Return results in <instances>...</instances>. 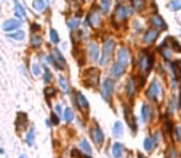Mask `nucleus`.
<instances>
[{"instance_id":"1","label":"nucleus","mask_w":181,"mask_h":158,"mask_svg":"<svg viewBox=\"0 0 181 158\" xmlns=\"http://www.w3.org/2000/svg\"><path fill=\"white\" fill-rule=\"evenodd\" d=\"M132 14H133V9L131 6L125 5V4L117 5V7L115 10V14H113V22L115 24H121L122 21H125Z\"/></svg>"},{"instance_id":"2","label":"nucleus","mask_w":181,"mask_h":158,"mask_svg":"<svg viewBox=\"0 0 181 158\" xmlns=\"http://www.w3.org/2000/svg\"><path fill=\"white\" fill-rule=\"evenodd\" d=\"M100 70L96 68H89L84 73V84L86 87H96L99 84Z\"/></svg>"},{"instance_id":"3","label":"nucleus","mask_w":181,"mask_h":158,"mask_svg":"<svg viewBox=\"0 0 181 158\" xmlns=\"http://www.w3.org/2000/svg\"><path fill=\"white\" fill-rule=\"evenodd\" d=\"M138 64H139V70L142 72L144 76H147L153 66V56L149 55L148 52H143V53L139 56Z\"/></svg>"},{"instance_id":"4","label":"nucleus","mask_w":181,"mask_h":158,"mask_svg":"<svg viewBox=\"0 0 181 158\" xmlns=\"http://www.w3.org/2000/svg\"><path fill=\"white\" fill-rule=\"evenodd\" d=\"M113 48H115V41L112 38L106 40L104 43V48H102V56H101V59H100V64L101 66L107 64L108 61L111 59Z\"/></svg>"},{"instance_id":"5","label":"nucleus","mask_w":181,"mask_h":158,"mask_svg":"<svg viewBox=\"0 0 181 158\" xmlns=\"http://www.w3.org/2000/svg\"><path fill=\"white\" fill-rule=\"evenodd\" d=\"M160 94H162V87H160V84L158 80H153L150 83V85L147 90V97L150 99V100H158V98L160 97Z\"/></svg>"},{"instance_id":"6","label":"nucleus","mask_w":181,"mask_h":158,"mask_svg":"<svg viewBox=\"0 0 181 158\" xmlns=\"http://www.w3.org/2000/svg\"><path fill=\"white\" fill-rule=\"evenodd\" d=\"M113 80L112 79H105L102 83V87H101V95L106 101H110V98L112 95V91H113Z\"/></svg>"},{"instance_id":"7","label":"nucleus","mask_w":181,"mask_h":158,"mask_svg":"<svg viewBox=\"0 0 181 158\" xmlns=\"http://www.w3.org/2000/svg\"><path fill=\"white\" fill-rule=\"evenodd\" d=\"M53 56H54V58H53V57H47L48 62H49V63H53V64H54L57 68H59V69L64 68V66H65V59H64V57L62 56V53H60L58 49H54Z\"/></svg>"},{"instance_id":"8","label":"nucleus","mask_w":181,"mask_h":158,"mask_svg":"<svg viewBox=\"0 0 181 158\" xmlns=\"http://www.w3.org/2000/svg\"><path fill=\"white\" fill-rule=\"evenodd\" d=\"M129 59H131V55H129V51L126 48V47H122L119 48L118 52H117V62L121 63L122 66L127 67L128 63H129Z\"/></svg>"},{"instance_id":"9","label":"nucleus","mask_w":181,"mask_h":158,"mask_svg":"<svg viewBox=\"0 0 181 158\" xmlns=\"http://www.w3.org/2000/svg\"><path fill=\"white\" fill-rule=\"evenodd\" d=\"M90 135H91V139L95 142L96 146H101L104 142V132L101 131V129L99 126H94L90 131Z\"/></svg>"},{"instance_id":"10","label":"nucleus","mask_w":181,"mask_h":158,"mask_svg":"<svg viewBox=\"0 0 181 158\" xmlns=\"http://www.w3.org/2000/svg\"><path fill=\"white\" fill-rule=\"evenodd\" d=\"M158 35H159V31H158V30L149 28V30L147 31V32H145V35H144L143 40H144L145 43H148V45H152V43H154V41L157 40Z\"/></svg>"},{"instance_id":"11","label":"nucleus","mask_w":181,"mask_h":158,"mask_svg":"<svg viewBox=\"0 0 181 158\" xmlns=\"http://www.w3.org/2000/svg\"><path fill=\"white\" fill-rule=\"evenodd\" d=\"M21 26V21H17V20H7L5 21V22L3 24V30L6 31V32H9V31H13V30H16L17 27Z\"/></svg>"},{"instance_id":"12","label":"nucleus","mask_w":181,"mask_h":158,"mask_svg":"<svg viewBox=\"0 0 181 158\" xmlns=\"http://www.w3.org/2000/svg\"><path fill=\"white\" fill-rule=\"evenodd\" d=\"M150 24H152L154 27H157L158 30H165L166 28L165 21L163 20L162 16H159V15H155L153 17H150Z\"/></svg>"},{"instance_id":"13","label":"nucleus","mask_w":181,"mask_h":158,"mask_svg":"<svg viewBox=\"0 0 181 158\" xmlns=\"http://www.w3.org/2000/svg\"><path fill=\"white\" fill-rule=\"evenodd\" d=\"M125 70H126V67L122 66L121 63L116 62L115 64L112 66V68H111V74H112L113 77H116V78H119V77L125 73Z\"/></svg>"},{"instance_id":"14","label":"nucleus","mask_w":181,"mask_h":158,"mask_svg":"<svg viewBox=\"0 0 181 158\" xmlns=\"http://www.w3.org/2000/svg\"><path fill=\"white\" fill-rule=\"evenodd\" d=\"M88 22H89L90 26L97 27L100 25V22H101V19H100L99 13H91V14H90L88 16Z\"/></svg>"},{"instance_id":"15","label":"nucleus","mask_w":181,"mask_h":158,"mask_svg":"<svg viewBox=\"0 0 181 158\" xmlns=\"http://www.w3.org/2000/svg\"><path fill=\"white\" fill-rule=\"evenodd\" d=\"M76 101H78V105H79L80 109L88 111V109H89V103H88L86 98L83 95L82 93H76Z\"/></svg>"},{"instance_id":"16","label":"nucleus","mask_w":181,"mask_h":158,"mask_svg":"<svg viewBox=\"0 0 181 158\" xmlns=\"http://www.w3.org/2000/svg\"><path fill=\"white\" fill-rule=\"evenodd\" d=\"M89 56L91 61H97L99 59V47L96 43H89Z\"/></svg>"},{"instance_id":"17","label":"nucleus","mask_w":181,"mask_h":158,"mask_svg":"<svg viewBox=\"0 0 181 158\" xmlns=\"http://www.w3.org/2000/svg\"><path fill=\"white\" fill-rule=\"evenodd\" d=\"M126 91H127V95L129 98H132L134 95V91H136V85H134V80L131 78L128 79L127 84H126Z\"/></svg>"},{"instance_id":"18","label":"nucleus","mask_w":181,"mask_h":158,"mask_svg":"<svg viewBox=\"0 0 181 158\" xmlns=\"http://www.w3.org/2000/svg\"><path fill=\"white\" fill-rule=\"evenodd\" d=\"M132 3V7L137 11H143L145 7V0H131Z\"/></svg>"},{"instance_id":"19","label":"nucleus","mask_w":181,"mask_h":158,"mask_svg":"<svg viewBox=\"0 0 181 158\" xmlns=\"http://www.w3.org/2000/svg\"><path fill=\"white\" fill-rule=\"evenodd\" d=\"M123 135V126L121 121H116L113 125V136L115 137H121Z\"/></svg>"},{"instance_id":"20","label":"nucleus","mask_w":181,"mask_h":158,"mask_svg":"<svg viewBox=\"0 0 181 158\" xmlns=\"http://www.w3.org/2000/svg\"><path fill=\"white\" fill-rule=\"evenodd\" d=\"M122 152H123V146L121 145L119 142H116L113 146H112V153L116 158H119L122 156Z\"/></svg>"},{"instance_id":"21","label":"nucleus","mask_w":181,"mask_h":158,"mask_svg":"<svg viewBox=\"0 0 181 158\" xmlns=\"http://www.w3.org/2000/svg\"><path fill=\"white\" fill-rule=\"evenodd\" d=\"M165 42H166V43H169V47L171 48V49H174V51H176V52H181V46L177 43V42H176L174 38L168 37V38L165 40Z\"/></svg>"},{"instance_id":"22","label":"nucleus","mask_w":181,"mask_h":158,"mask_svg":"<svg viewBox=\"0 0 181 158\" xmlns=\"http://www.w3.org/2000/svg\"><path fill=\"white\" fill-rule=\"evenodd\" d=\"M155 146H157V143H155V141H154L153 137H147V139L144 140V148H145L148 152L153 151V148H154Z\"/></svg>"},{"instance_id":"23","label":"nucleus","mask_w":181,"mask_h":158,"mask_svg":"<svg viewBox=\"0 0 181 158\" xmlns=\"http://www.w3.org/2000/svg\"><path fill=\"white\" fill-rule=\"evenodd\" d=\"M140 114H142V121L143 122H147L149 116H150V109L147 104H143V106H142V111H140Z\"/></svg>"},{"instance_id":"24","label":"nucleus","mask_w":181,"mask_h":158,"mask_svg":"<svg viewBox=\"0 0 181 158\" xmlns=\"http://www.w3.org/2000/svg\"><path fill=\"white\" fill-rule=\"evenodd\" d=\"M32 6L35 10H37V11H42L46 7V3H45V0H35Z\"/></svg>"},{"instance_id":"25","label":"nucleus","mask_w":181,"mask_h":158,"mask_svg":"<svg viewBox=\"0 0 181 158\" xmlns=\"http://www.w3.org/2000/svg\"><path fill=\"white\" fill-rule=\"evenodd\" d=\"M59 85H60V88H62V90H63L64 93H68V91H69V84H68V80H67L63 76L59 77Z\"/></svg>"},{"instance_id":"26","label":"nucleus","mask_w":181,"mask_h":158,"mask_svg":"<svg viewBox=\"0 0 181 158\" xmlns=\"http://www.w3.org/2000/svg\"><path fill=\"white\" fill-rule=\"evenodd\" d=\"M33 141H35V129L32 127L27 132V136H26V142L28 146H32L33 145Z\"/></svg>"},{"instance_id":"27","label":"nucleus","mask_w":181,"mask_h":158,"mask_svg":"<svg viewBox=\"0 0 181 158\" xmlns=\"http://www.w3.org/2000/svg\"><path fill=\"white\" fill-rule=\"evenodd\" d=\"M15 9H16V13H15V14H16V16H17V17H22V16H25V15H26L24 7H22L21 5H20V3L17 1V0L15 1Z\"/></svg>"},{"instance_id":"28","label":"nucleus","mask_w":181,"mask_h":158,"mask_svg":"<svg viewBox=\"0 0 181 158\" xmlns=\"http://www.w3.org/2000/svg\"><path fill=\"white\" fill-rule=\"evenodd\" d=\"M80 148H82L85 153H88V154L91 153V147H90V145H89V142L86 140H82V141H80Z\"/></svg>"},{"instance_id":"29","label":"nucleus","mask_w":181,"mask_h":158,"mask_svg":"<svg viewBox=\"0 0 181 158\" xmlns=\"http://www.w3.org/2000/svg\"><path fill=\"white\" fill-rule=\"evenodd\" d=\"M100 6H101L102 13L107 14L108 10H110V6H111V1H110V0H101V1H100Z\"/></svg>"},{"instance_id":"30","label":"nucleus","mask_w":181,"mask_h":158,"mask_svg":"<svg viewBox=\"0 0 181 158\" xmlns=\"http://www.w3.org/2000/svg\"><path fill=\"white\" fill-rule=\"evenodd\" d=\"M73 119H74V114H73L72 109L67 108V109L64 110V120H65L67 122H72Z\"/></svg>"},{"instance_id":"31","label":"nucleus","mask_w":181,"mask_h":158,"mask_svg":"<svg viewBox=\"0 0 181 158\" xmlns=\"http://www.w3.org/2000/svg\"><path fill=\"white\" fill-rule=\"evenodd\" d=\"M9 37H11V38H14V40L21 41V40L25 38V32H24V31H21V30H17L16 32H14V34H11V35H9Z\"/></svg>"},{"instance_id":"32","label":"nucleus","mask_w":181,"mask_h":158,"mask_svg":"<svg viewBox=\"0 0 181 158\" xmlns=\"http://www.w3.org/2000/svg\"><path fill=\"white\" fill-rule=\"evenodd\" d=\"M162 53H163V56H164V58L165 59H171V48L170 47H165V46H163L162 45Z\"/></svg>"},{"instance_id":"33","label":"nucleus","mask_w":181,"mask_h":158,"mask_svg":"<svg viewBox=\"0 0 181 158\" xmlns=\"http://www.w3.org/2000/svg\"><path fill=\"white\" fill-rule=\"evenodd\" d=\"M49 36H51V41L53 42V43H58L59 42V36L57 34V31L51 28V32H49Z\"/></svg>"},{"instance_id":"34","label":"nucleus","mask_w":181,"mask_h":158,"mask_svg":"<svg viewBox=\"0 0 181 158\" xmlns=\"http://www.w3.org/2000/svg\"><path fill=\"white\" fill-rule=\"evenodd\" d=\"M79 24H80V21H79L78 19H72V20L68 21V26L72 28V30H75V28L79 26Z\"/></svg>"},{"instance_id":"35","label":"nucleus","mask_w":181,"mask_h":158,"mask_svg":"<svg viewBox=\"0 0 181 158\" xmlns=\"http://www.w3.org/2000/svg\"><path fill=\"white\" fill-rule=\"evenodd\" d=\"M170 6L174 11H177V10L181 9V0H173L171 3H170Z\"/></svg>"},{"instance_id":"36","label":"nucleus","mask_w":181,"mask_h":158,"mask_svg":"<svg viewBox=\"0 0 181 158\" xmlns=\"http://www.w3.org/2000/svg\"><path fill=\"white\" fill-rule=\"evenodd\" d=\"M31 43L33 47H38L39 45L42 43V40L39 36H32V40H31Z\"/></svg>"},{"instance_id":"37","label":"nucleus","mask_w":181,"mask_h":158,"mask_svg":"<svg viewBox=\"0 0 181 158\" xmlns=\"http://www.w3.org/2000/svg\"><path fill=\"white\" fill-rule=\"evenodd\" d=\"M32 73H33V76H39V74H41V68H39V66L37 64V63H35L33 67H32Z\"/></svg>"},{"instance_id":"38","label":"nucleus","mask_w":181,"mask_h":158,"mask_svg":"<svg viewBox=\"0 0 181 158\" xmlns=\"http://www.w3.org/2000/svg\"><path fill=\"white\" fill-rule=\"evenodd\" d=\"M45 80H46V82L51 80V73H49V69H48V68L45 69Z\"/></svg>"},{"instance_id":"39","label":"nucleus","mask_w":181,"mask_h":158,"mask_svg":"<svg viewBox=\"0 0 181 158\" xmlns=\"http://www.w3.org/2000/svg\"><path fill=\"white\" fill-rule=\"evenodd\" d=\"M53 94H56V89L54 88H48L46 90V95L49 97V95H53Z\"/></svg>"},{"instance_id":"40","label":"nucleus","mask_w":181,"mask_h":158,"mask_svg":"<svg viewBox=\"0 0 181 158\" xmlns=\"http://www.w3.org/2000/svg\"><path fill=\"white\" fill-rule=\"evenodd\" d=\"M175 131H176V137H177V140L181 141V126H177V127L175 129Z\"/></svg>"},{"instance_id":"41","label":"nucleus","mask_w":181,"mask_h":158,"mask_svg":"<svg viewBox=\"0 0 181 158\" xmlns=\"http://www.w3.org/2000/svg\"><path fill=\"white\" fill-rule=\"evenodd\" d=\"M51 118H52V122H53L54 125H58V124H59V118L57 116L56 114H52V116H51Z\"/></svg>"},{"instance_id":"42","label":"nucleus","mask_w":181,"mask_h":158,"mask_svg":"<svg viewBox=\"0 0 181 158\" xmlns=\"http://www.w3.org/2000/svg\"><path fill=\"white\" fill-rule=\"evenodd\" d=\"M171 127H173V124L171 122H166V131L171 133Z\"/></svg>"},{"instance_id":"43","label":"nucleus","mask_w":181,"mask_h":158,"mask_svg":"<svg viewBox=\"0 0 181 158\" xmlns=\"http://www.w3.org/2000/svg\"><path fill=\"white\" fill-rule=\"evenodd\" d=\"M56 110H57V112H60V105H59V104L56 106Z\"/></svg>"},{"instance_id":"44","label":"nucleus","mask_w":181,"mask_h":158,"mask_svg":"<svg viewBox=\"0 0 181 158\" xmlns=\"http://www.w3.org/2000/svg\"><path fill=\"white\" fill-rule=\"evenodd\" d=\"M138 158H145L143 154H140V153H138Z\"/></svg>"},{"instance_id":"45","label":"nucleus","mask_w":181,"mask_h":158,"mask_svg":"<svg viewBox=\"0 0 181 158\" xmlns=\"http://www.w3.org/2000/svg\"><path fill=\"white\" fill-rule=\"evenodd\" d=\"M179 77H180V79H181V67H180V70H179Z\"/></svg>"},{"instance_id":"46","label":"nucleus","mask_w":181,"mask_h":158,"mask_svg":"<svg viewBox=\"0 0 181 158\" xmlns=\"http://www.w3.org/2000/svg\"><path fill=\"white\" fill-rule=\"evenodd\" d=\"M20 158H26V157L25 156H20Z\"/></svg>"}]
</instances>
